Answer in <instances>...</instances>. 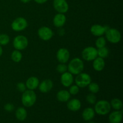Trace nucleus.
<instances>
[{
	"instance_id": "nucleus-36",
	"label": "nucleus",
	"mask_w": 123,
	"mask_h": 123,
	"mask_svg": "<svg viewBox=\"0 0 123 123\" xmlns=\"http://www.w3.org/2000/svg\"><path fill=\"white\" fill-rule=\"evenodd\" d=\"M2 53H3V50H2V48L1 47V46L0 45V56L2 55Z\"/></svg>"
},
{
	"instance_id": "nucleus-28",
	"label": "nucleus",
	"mask_w": 123,
	"mask_h": 123,
	"mask_svg": "<svg viewBox=\"0 0 123 123\" xmlns=\"http://www.w3.org/2000/svg\"><path fill=\"white\" fill-rule=\"evenodd\" d=\"M10 42V37L8 35L2 34L0 35V45H6Z\"/></svg>"
},
{
	"instance_id": "nucleus-26",
	"label": "nucleus",
	"mask_w": 123,
	"mask_h": 123,
	"mask_svg": "<svg viewBox=\"0 0 123 123\" xmlns=\"http://www.w3.org/2000/svg\"><path fill=\"white\" fill-rule=\"evenodd\" d=\"M88 86L89 91L92 94L97 93L100 90L99 85H98V84L96 82H91Z\"/></svg>"
},
{
	"instance_id": "nucleus-19",
	"label": "nucleus",
	"mask_w": 123,
	"mask_h": 123,
	"mask_svg": "<svg viewBox=\"0 0 123 123\" xmlns=\"http://www.w3.org/2000/svg\"><path fill=\"white\" fill-rule=\"evenodd\" d=\"M93 61L92 66L95 70L97 72H100L104 69L105 66V62L104 61V59L100 57H97Z\"/></svg>"
},
{
	"instance_id": "nucleus-22",
	"label": "nucleus",
	"mask_w": 123,
	"mask_h": 123,
	"mask_svg": "<svg viewBox=\"0 0 123 123\" xmlns=\"http://www.w3.org/2000/svg\"><path fill=\"white\" fill-rule=\"evenodd\" d=\"M16 117L19 121H23L26 119L27 117V112L25 108L20 107L16 110L15 113Z\"/></svg>"
},
{
	"instance_id": "nucleus-5",
	"label": "nucleus",
	"mask_w": 123,
	"mask_h": 123,
	"mask_svg": "<svg viewBox=\"0 0 123 123\" xmlns=\"http://www.w3.org/2000/svg\"><path fill=\"white\" fill-rule=\"evenodd\" d=\"M75 82L79 87L85 88L91 82V78L88 73H80L76 77Z\"/></svg>"
},
{
	"instance_id": "nucleus-27",
	"label": "nucleus",
	"mask_w": 123,
	"mask_h": 123,
	"mask_svg": "<svg viewBox=\"0 0 123 123\" xmlns=\"http://www.w3.org/2000/svg\"><path fill=\"white\" fill-rule=\"evenodd\" d=\"M106 44V39L103 37H98L96 41V46L97 48H101L105 47Z\"/></svg>"
},
{
	"instance_id": "nucleus-7",
	"label": "nucleus",
	"mask_w": 123,
	"mask_h": 123,
	"mask_svg": "<svg viewBox=\"0 0 123 123\" xmlns=\"http://www.w3.org/2000/svg\"><path fill=\"white\" fill-rule=\"evenodd\" d=\"M13 44L16 50H24L27 48L28 45V40L25 36L19 35L14 38Z\"/></svg>"
},
{
	"instance_id": "nucleus-32",
	"label": "nucleus",
	"mask_w": 123,
	"mask_h": 123,
	"mask_svg": "<svg viewBox=\"0 0 123 123\" xmlns=\"http://www.w3.org/2000/svg\"><path fill=\"white\" fill-rule=\"evenodd\" d=\"M17 89L18 91H20L21 92H24V91H26V86L24 83L22 82H19L17 84Z\"/></svg>"
},
{
	"instance_id": "nucleus-33",
	"label": "nucleus",
	"mask_w": 123,
	"mask_h": 123,
	"mask_svg": "<svg viewBox=\"0 0 123 123\" xmlns=\"http://www.w3.org/2000/svg\"><path fill=\"white\" fill-rule=\"evenodd\" d=\"M14 106L12 103H7L4 106V109L7 112H12L14 109Z\"/></svg>"
},
{
	"instance_id": "nucleus-37",
	"label": "nucleus",
	"mask_w": 123,
	"mask_h": 123,
	"mask_svg": "<svg viewBox=\"0 0 123 123\" xmlns=\"http://www.w3.org/2000/svg\"><path fill=\"white\" fill-rule=\"evenodd\" d=\"M88 123H94V122H92V121H90V122H89Z\"/></svg>"
},
{
	"instance_id": "nucleus-1",
	"label": "nucleus",
	"mask_w": 123,
	"mask_h": 123,
	"mask_svg": "<svg viewBox=\"0 0 123 123\" xmlns=\"http://www.w3.org/2000/svg\"><path fill=\"white\" fill-rule=\"evenodd\" d=\"M84 68V62L79 58H75L70 61L67 66V70L72 74L78 75L82 73Z\"/></svg>"
},
{
	"instance_id": "nucleus-10",
	"label": "nucleus",
	"mask_w": 123,
	"mask_h": 123,
	"mask_svg": "<svg viewBox=\"0 0 123 123\" xmlns=\"http://www.w3.org/2000/svg\"><path fill=\"white\" fill-rule=\"evenodd\" d=\"M53 6L58 13H66L68 10V4L66 0H54Z\"/></svg>"
},
{
	"instance_id": "nucleus-16",
	"label": "nucleus",
	"mask_w": 123,
	"mask_h": 123,
	"mask_svg": "<svg viewBox=\"0 0 123 123\" xmlns=\"http://www.w3.org/2000/svg\"><path fill=\"white\" fill-rule=\"evenodd\" d=\"M90 31L92 35L97 36V37H100V36H103L104 34H105V30L104 26L98 25V24L92 25L90 29Z\"/></svg>"
},
{
	"instance_id": "nucleus-20",
	"label": "nucleus",
	"mask_w": 123,
	"mask_h": 123,
	"mask_svg": "<svg viewBox=\"0 0 123 123\" xmlns=\"http://www.w3.org/2000/svg\"><path fill=\"white\" fill-rule=\"evenodd\" d=\"M56 98L59 102H68L70 98V94L68 91H66V90H60L56 94Z\"/></svg>"
},
{
	"instance_id": "nucleus-25",
	"label": "nucleus",
	"mask_w": 123,
	"mask_h": 123,
	"mask_svg": "<svg viewBox=\"0 0 123 123\" xmlns=\"http://www.w3.org/2000/svg\"><path fill=\"white\" fill-rule=\"evenodd\" d=\"M108 55H109V50L105 46L98 48L97 49V55H98V57L104 59L106 58L108 56Z\"/></svg>"
},
{
	"instance_id": "nucleus-4",
	"label": "nucleus",
	"mask_w": 123,
	"mask_h": 123,
	"mask_svg": "<svg viewBox=\"0 0 123 123\" xmlns=\"http://www.w3.org/2000/svg\"><path fill=\"white\" fill-rule=\"evenodd\" d=\"M106 37L110 43L116 44L121 40V35L118 30L115 28H109L105 32Z\"/></svg>"
},
{
	"instance_id": "nucleus-31",
	"label": "nucleus",
	"mask_w": 123,
	"mask_h": 123,
	"mask_svg": "<svg viewBox=\"0 0 123 123\" xmlns=\"http://www.w3.org/2000/svg\"><path fill=\"white\" fill-rule=\"evenodd\" d=\"M79 87L76 85H73L70 87L69 88V93L71 95H76L79 92Z\"/></svg>"
},
{
	"instance_id": "nucleus-17",
	"label": "nucleus",
	"mask_w": 123,
	"mask_h": 123,
	"mask_svg": "<svg viewBox=\"0 0 123 123\" xmlns=\"http://www.w3.org/2000/svg\"><path fill=\"white\" fill-rule=\"evenodd\" d=\"M26 86L28 90H34L39 85V80L37 77L32 76L27 79L26 82Z\"/></svg>"
},
{
	"instance_id": "nucleus-21",
	"label": "nucleus",
	"mask_w": 123,
	"mask_h": 123,
	"mask_svg": "<svg viewBox=\"0 0 123 123\" xmlns=\"http://www.w3.org/2000/svg\"><path fill=\"white\" fill-rule=\"evenodd\" d=\"M82 115L83 119L85 121H90L94 117L95 111L92 108H87L84 109Z\"/></svg>"
},
{
	"instance_id": "nucleus-24",
	"label": "nucleus",
	"mask_w": 123,
	"mask_h": 123,
	"mask_svg": "<svg viewBox=\"0 0 123 123\" xmlns=\"http://www.w3.org/2000/svg\"><path fill=\"white\" fill-rule=\"evenodd\" d=\"M11 58L14 62H19L22 59V54L19 50H15L11 54Z\"/></svg>"
},
{
	"instance_id": "nucleus-6",
	"label": "nucleus",
	"mask_w": 123,
	"mask_h": 123,
	"mask_svg": "<svg viewBox=\"0 0 123 123\" xmlns=\"http://www.w3.org/2000/svg\"><path fill=\"white\" fill-rule=\"evenodd\" d=\"M82 56L85 61H93L98 56L97 49L92 46L86 47L82 52Z\"/></svg>"
},
{
	"instance_id": "nucleus-34",
	"label": "nucleus",
	"mask_w": 123,
	"mask_h": 123,
	"mask_svg": "<svg viewBox=\"0 0 123 123\" xmlns=\"http://www.w3.org/2000/svg\"><path fill=\"white\" fill-rule=\"evenodd\" d=\"M48 1V0H34L35 2H37V4H40L45 3V2H46Z\"/></svg>"
},
{
	"instance_id": "nucleus-29",
	"label": "nucleus",
	"mask_w": 123,
	"mask_h": 123,
	"mask_svg": "<svg viewBox=\"0 0 123 123\" xmlns=\"http://www.w3.org/2000/svg\"><path fill=\"white\" fill-rule=\"evenodd\" d=\"M86 100L87 102L90 104L94 105L96 103V97L95 96L94 94H89L87 95L86 97Z\"/></svg>"
},
{
	"instance_id": "nucleus-14",
	"label": "nucleus",
	"mask_w": 123,
	"mask_h": 123,
	"mask_svg": "<svg viewBox=\"0 0 123 123\" xmlns=\"http://www.w3.org/2000/svg\"><path fill=\"white\" fill-rule=\"evenodd\" d=\"M66 17L62 13H58L54 16L53 19L54 26L57 28H61L66 24Z\"/></svg>"
},
{
	"instance_id": "nucleus-11",
	"label": "nucleus",
	"mask_w": 123,
	"mask_h": 123,
	"mask_svg": "<svg viewBox=\"0 0 123 123\" xmlns=\"http://www.w3.org/2000/svg\"><path fill=\"white\" fill-rule=\"evenodd\" d=\"M56 58L60 63H66L70 58L69 51L66 48H60L56 53Z\"/></svg>"
},
{
	"instance_id": "nucleus-35",
	"label": "nucleus",
	"mask_w": 123,
	"mask_h": 123,
	"mask_svg": "<svg viewBox=\"0 0 123 123\" xmlns=\"http://www.w3.org/2000/svg\"><path fill=\"white\" fill-rule=\"evenodd\" d=\"M31 1V0H20V1L23 3H28V2H30Z\"/></svg>"
},
{
	"instance_id": "nucleus-9",
	"label": "nucleus",
	"mask_w": 123,
	"mask_h": 123,
	"mask_svg": "<svg viewBox=\"0 0 123 123\" xmlns=\"http://www.w3.org/2000/svg\"><path fill=\"white\" fill-rule=\"evenodd\" d=\"M38 35L42 40L48 41L51 39L54 36V32L48 26H42L38 29Z\"/></svg>"
},
{
	"instance_id": "nucleus-3",
	"label": "nucleus",
	"mask_w": 123,
	"mask_h": 123,
	"mask_svg": "<svg viewBox=\"0 0 123 123\" xmlns=\"http://www.w3.org/2000/svg\"><path fill=\"white\" fill-rule=\"evenodd\" d=\"M95 104L96 105L94 107V111L98 115H106L110 112L111 106L110 103L108 101L102 100L98 101Z\"/></svg>"
},
{
	"instance_id": "nucleus-12",
	"label": "nucleus",
	"mask_w": 123,
	"mask_h": 123,
	"mask_svg": "<svg viewBox=\"0 0 123 123\" xmlns=\"http://www.w3.org/2000/svg\"><path fill=\"white\" fill-rule=\"evenodd\" d=\"M54 84L50 79H45L43 80L38 85V88L40 92L43 93H46L49 92L52 89Z\"/></svg>"
},
{
	"instance_id": "nucleus-8",
	"label": "nucleus",
	"mask_w": 123,
	"mask_h": 123,
	"mask_svg": "<svg viewBox=\"0 0 123 123\" xmlns=\"http://www.w3.org/2000/svg\"><path fill=\"white\" fill-rule=\"evenodd\" d=\"M28 26L27 20L24 18L19 17L14 19L12 23V30L14 31H21L25 30Z\"/></svg>"
},
{
	"instance_id": "nucleus-13",
	"label": "nucleus",
	"mask_w": 123,
	"mask_h": 123,
	"mask_svg": "<svg viewBox=\"0 0 123 123\" xmlns=\"http://www.w3.org/2000/svg\"><path fill=\"white\" fill-rule=\"evenodd\" d=\"M73 82V76L70 72H65L61 76V83L65 87H68L72 85Z\"/></svg>"
},
{
	"instance_id": "nucleus-23",
	"label": "nucleus",
	"mask_w": 123,
	"mask_h": 123,
	"mask_svg": "<svg viewBox=\"0 0 123 123\" xmlns=\"http://www.w3.org/2000/svg\"><path fill=\"white\" fill-rule=\"evenodd\" d=\"M111 106L113 108V109H115L117 111H119L120 109H122L123 108V102L119 98H114L111 102Z\"/></svg>"
},
{
	"instance_id": "nucleus-30",
	"label": "nucleus",
	"mask_w": 123,
	"mask_h": 123,
	"mask_svg": "<svg viewBox=\"0 0 123 123\" xmlns=\"http://www.w3.org/2000/svg\"><path fill=\"white\" fill-rule=\"evenodd\" d=\"M56 70H57V72H58V73L62 74V73L67 72V66H66L65 64L63 63L60 64L58 65L57 67H56Z\"/></svg>"
},
{
	"instance_id": "nucleus-15",
	"label": "nucleus",
	"mask_w": 123,
	"mask_h": 123,
	"mask_svg": "<svg viewBox=\"0 0 123 123\" xmlns=\"http://www.w3.org/2000/svg\"><path fill=\"white\" fill-rule=\"evenodd\" d=\"M67 108L71 111H78L81 108V102L77 98H73L68 101L67 103Z\"/></svg>"
},
{
	"instance_id": "nucleus-2",
	"label": "nucleus",
	"mask_w": 123,
	"mask_h": 123,
	"mask_svg": "<svg viewBox=\"0 0 123 123\" xmlns=\"http://www.w3.org/2000/svg\"><path fill=\"white\" fill-rule=\"evenodd\" d=\"M37 96L33 90H26L23 92L22 103L25 107H31L35 104Z\"/></svg>"
},
{
	"instance_id": "nucleus-18",
	"label": "nucleus",
	"mask_w": 123,
	"mask_h": 123,
	"mask_svg": "<svg viewBox=\"0 0 123 123\" xmlns=\"http://www.w3.org/2000/svg\"><path fill=\"white\" fill-rule=\"evenodd\" d=\"M122 118L123 112L120 110L113 112L109 116V121L111 123H120Z\"/></svg>"
}]
</instances>
